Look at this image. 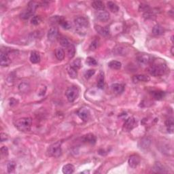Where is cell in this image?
I'll list each match as a JSON object with an SVG mask.
<instances>
[{
  "mask_svg": "<svg viewBox=\"0 0 174 174\" xmlns=\"http://www.w3.org/2000/svg\"><path fill=\"white\" fill-rule=\"evenodd\" d=\"M74 170H75V167L72 164H67L63 166L62 171L65 174H71L74 173Z\"/></svg>",
  "mask_w": 174,
  "mask_h": 174,
  "instance_id": "603a6c76",
  "label": "cell"
},
{
  "mask_svg": "<svg viewBox=\"0 0 174 174\" xmlns=\"http://www.w3.org/2000/svg\"><path fill=\"white\" fill-rule=\"evenodd\" d=\"M30 61L33 64H36L40 63V55L39 54V53H38L37 51H33L31 52L30 55V57H29Z\"/></svg>",
  "mask_w": 174,
  "mask_h": 174,
  "instance_id": "ac0fdd59",
  "label": "cell"
},
{
  "mask_svg": "<svg viewBox=\"0 0 174 174\" xmlns=\"http://www.w3.org/2000/svg\"><path fill=\"white\" fill-rule=\"evenodd\" d=\"M137 125V121L135 118L129 117L125 120V123H124V129L126 130L127 131H131L132 129L136 127Z\"/></svg>",
  "mask_w": 174,
  "mask_h": 174,
  "instance_id": "52a82bcc",
  "label": "cell"
},
{
  "mask_svg": "<svg viewBox=\"0 0 174 174\" xmlns=\"http://www.w3.org/2000/svg\"><path fill=\"white\" fill-rule=\"evenodd\" d=\"M29 85L27 83H22L18 86V89L20 90V91L23 92V93L28 91L29 89Z\"/></svg>",
  "mask_w": 174,
  "mask_h": 174,
  "instance_id": "d590c367",
  "label": "cell"
},
{
  "mask_svg": "<svg viewBox=\"0 0 174 174\" xmlns=\"http://www.w3.org/2000/svg\"><path fill=\"white\" fill-rule=\"evenodd\" d=\"M0 138H1V142H3V141H5L6 140H8V135L5 134V133H1V134H0Z\"/></svg>",
  "mask_w": 174,
  "mask_h": 174,
  "instance_id": "ee69618b",
  "label": "cell"
},
{
  "mask_svg": "<svg viewBox=\"0 0 174 174\" xmlns=\"http://www.w3.org/2000/svg\"><path fill=\"white\" fill-rule=\"evenodd\" d=\"M0 63L2 67H6L10 66L11 63V60L8 55V53L5 51H1L0 55Z\"/></svg>",
  "mask_w": 174,
  "mask_h": 174,
  "instance_id": "ba28073f",
  "label": "cell"
},
{
  "mask_svg": "<svg viewBox=\"0 0 174 174\" xmlns=\"http://www.w3.org/2000/svg\"><path fill=\"white\" fill-rule=\"evenodd\" d=\"M67 50H68V57L70 59H72L73 57L75 56L76 54V49L75 47L73 44H70L69 45V46L67 48Z\"/></svg>",
  "mask_w": 174,
  "mask_h": 174,
  "instance_id": "f546056e",
  "label": "cell"
},
{
  "mask_svg": "<svg viewBox=\"0 0 174 174\" xmlns=\"http://www.w3.org/2000/svg\"><path fill=\"white\" fill-rule=\"evenodd\" d=\"M83 140L84 141H85V142L88 143V144L94 145L95 143H96L97 138L93 134H92V133H89V134L86 135L85 136H84Z\"/></svg>",
  "mask_w": 174,
  "mask_h": 174,
  "instance_id": "2e32d148",
  "label": "cell"
},
{
  "mask_svg": "<svg viewBox=\"0 0 174 174\" xmlns=\"http://www.w3.org/2000/svg\"><path fill=\"white\" fill-rule=\"evenodd\" d=\"M59 23L63 28L65 29H70L71 28L70 24L69 23L67 20H65L63 17H60V18H59Z\"/></svg>",
  "mask_w": 174,
  "mask_h": 174,
  "instance_id": "4dcf8cb0",
  "label": "cell"
},
{
  "mask_svg": "<svg viewBox=\"0 0 174 174\" xmlns=\"http://www.w3.org/2000/svg\"><path fill=\"white\" fill-rule=\"evenodd\" d=\"M173 50V47H172L171 48V54H172V55H173V54H174Z\"/></svg>",
  "mask_w": 174,
  "mask_h": 174,
  "instance_id": "bcb514c9",
  "label": "cell"
},
{
  "mask_svg": "<svg viewBox=\"0 0 174 174\" xmlns=\"http://www.w3.org/2000/svg\"><path fill=\"white\" fill-rule=\"evenodd\" d=\"M8 148L6 146H2L1 148V153L3 156H6L8 155Z\"/></svg>",
  "mask_w": 174,
  "mask_h": 174,
  "instance_id": "7bdbcfd3",
  "label": "cell"
},
{
  "mask_svg": "<svg viewBox=\"0 0 174 174\" xmlns=\"http://www.w3.org/2000/svg\"><path fill=\"white\" fill-rule=\"evenodd\" d=\"M16 100H15L14 98H11L10 100V105L11 106H14V105H16Z\"/></svg>",
  "mask_w": 174,
  "mask_h": 174,
  "instance_id": "f6af8a7d",
  "label": "cell"
},
{
  "mask_svg": "<svg viewBox=\"0 0 174 174\" xmlns=\"http://www.w3.org/2000/svg\"><path fill=\"white\" fill-rule=\"evenodd\" d=\"M105 86V79H104V74L101 72L99 74L98 82H97V87L100 89H104Z\"/></svg>",
  "mask_w": 174,
  "mask_h": 174,
  "instance_id": "f1b7e54d",
  "label": "cell"
},
{
  "mask_svg": "<svg viewBox=\"0 0 174 174\" xmlns=\"http://www.w3.org/2000/svg\"><path fill=\"white\" fill-rule=\"evenodd\" d=\"M95 29L97 33H98L99 34H100L101 35L104 36V37H107V36H108L109 35H110V29H109L108 27H101L100 25H95Z\"/></svg>",
  "mask_w": 174,
  "mask_h": 174,
  "instance_id": "4fadbf2b",
  "label": "cell"
},
{
  "mask_svg": "<svg viewBox=\"0 0 174 174\" xmlns=\"http://www.w3.org/2000/svg\"><path fill=\"white\" fill-rule=\"evenodd\" d=\"M152 170L154 173H167V170H166L165 167L162 165L160 162H156L154 164V166L152 167Z\"/></svg>",
  "mask_w": 174,
  "mask_h": 174,
  "instance_id": "9a60e30c",
  "label": "cell"
},
{
  "mask_svg": "<svg viewBox=\"0 0 174 174\" xmlns=\"http://www.w3.org/2000/svg\"><path fill=\"white\" fill-rule=\"evenodd\" d=\"M112 89L116 94H121L122 92L125 91V87L121 84L115 83L112 85Z\"/></svg>",
  "mask_w": 174,
  "mask_h": 174,
  "instance_id": "e0dca14e",
  "label": "cell"
},
{
  "mask_svg": "<svg viewBox=\"0 0 174 174\" xmlns=\"http://www.w3.org/2000/svg\"><path fill=\"white\" fill-rule=\"evenodd\" d=\"M108 66L110 67L111 69L112 70H120L122 67V63L120 62V61H111L110 62H109L108 63Z\"/></svg>",
  "mask_w": 174,
  "mask_h": 174,
  "instance_id": "484cf974",
  "label": "cell"
},
{
  "mask_svg": "<svg viewBox=\"0 0 174 174\" xmlns=\"http://www.w3.org/2000/svg\"><path fill=\"white\" fill-rule=\"evenodd\" d=\"M95 15H96L97 18L102 22H107L110 19V14L105 10L98 11Z\"/></svg>",
  "mask_w": 174,
  "mask_h": 174,
  "instance_id": "8fae6325",
  "label": "cell"
},
{
  "mask_svg": "<svg viewBox=\"0 0 174 174\" xmlns=\"http://www.w3.org/2000/svg\"><path fill=\"white\" fill-rule=\"evenodd\" d=\"M14 125L18 131L23 132L29 131L31 128L32 120L31 118L27 117L19 118L14 122Z\"/></svg>",
  "mask_w": 174,
  "mask_h": 174,
  "instance_id": "7a4b0ae2",
  "label": "cell"
},
{
  "mask_svg": "<svg viewBox=\"0 0 174 174\" xmlns=\"http://www.w3.org/2000/svg\"><path fill=\"white\" fill-rule=\"evenodd\" d=\"M68 74L70 76V77L72 79H76L77 78L78 76V70H76V69H74L72 67H70V68L68 69Z\"/></svg>",
  "mask_w": 174,
  "mask_h": 174,
  "instance_id": "836d02e7",
  "label": "cell"
},
{
  "mask_svg": "<svg viewBox=\"0 0 174 174\" xmlns=\"http://www.w3.org/2000/svg\"><path fill=\"white\" fill-rule=\"evenodd\" d=\"M42 21V19L40 18V16H33L31 19V24L34 25H38L40 23V22Z\"/></svg>",
  "mask_w": 174,
  "mask_h": 174,
  "instance_id": "f35d334b",
  "label": "cell"
},
{
  "mask_svg": "<svg viewBox=\"0 0 174 174\" xmlns=\"http://www.w3.org/2000/svg\"><path fill=\"white\" fill-rule=\"evenodd\" d=\"M150 80V78L149 76L146 75H137L133 76V81L134 83H140V82H143V83H147Z\"/></svg>",
  "mask_w": 174,
  "mask_h": 174,
  "instance_id": "5bb4252c",
  "label": "cell"
},
{
  "mask_svg": "<svg viewBox=\"0 0 174 174\" xmlns=\"http://www.w3.org/2000/svg\"><path fill=\"white\" fill-rule=\"evenodd\" d=\"M151 144V139L149 137H146V138L142 139L139 142V147L141 149L143 150H146L150 147Z\"/></svg>",
  "mask_w": 174,
  "mask_h": 174,
  "instance_id": "ffe728a7",
  "label": "cell"
},
{
  "mask_svg": "<svg viewBox=\"0 0 174 174\" xmlns=\"http://www.w3.org/2000/svg\"><path fill=\"white\" fill-rule=\"evenodd\" d=\"M107 5H108V8L110 9V10L112 12L116 13L119 11V7L116 4V3L113 2V1H108L107 2Z\"/></svg>",
  "mask_w": 174,
  "mask_h": 174,
  "instance_id": "4316f807",
  "label": "cell"
},
{
  "mask_svg": "<svg viewBox=\"0 0 174 174\" xmlns=\"http://www.w3.org/2000/svg\"><path fill=\"white\" fill-rule=\"evenodd\" d=\"M86 63L89 65V66H95L97 65V61L95 60V59L93 58V57H87V61H86Z\"/></svg>",
  "mask_w": 174,
  "mask_h": 174,
  "instance_id": "8d00e7d4",
  "label": "cell"
},
{
  "mask_svg": "<svg viewBox=\"0 0 174 174\" xmlns=\"http://www.w3.org/2000/svg\"><path fill=\"white\" fill-rule=\"evenodd\" d=\"M128 163H129L130 167L133 168V169H135L139 165V163H140V158H139V156L136 155V154L131 155L129 158Z\"/></svg>",
  "mask_w": 174,
  "mask_h": 174,
  "instance_id": "9c48e42d",
  "label": "cell"
},
{
  "mask_svg": "<svg viewBox=\"0 0 174 174\" xmlns=\"http://www.w3.org/2000/svg\"><path fill=\"white\" fill-rule=\"evenodd\" d=\"M165 125L167 127V132L169 133H173V129H174V123H173V120L172 118H170L169 119H167L165 121Z\"/></svg>",
  "mask_w": 174,
  "mask_h": 174,
  "instance_id": "7402d4cb",
  "label": "cell"
},
{
  "mask_svg": "<svg viewBox=\"0 0 174 174\" xmlns=\"http://www.w3.org/2000/svg\"><path fill=\"white\" fill-rule=\"evenodd\" d=\"M80 94V91L78 87L76 86H72L68 87L66 92V96L68 99L69 102L73 103L78 99Z\"/></svg>",
  "mask_w": 174,
  "mask_h": 174,
  "instance_id": "277c9868",
  "label": "cell"
},
{
  "mask_svg": "<svg viewBox=\"0 0 174 174\" xmlns=\"http://www.w3.org/2000/svg\"><path fill=\"white\" fill-rule=\"evenodd\" d=\"M144 16L147 19H154L156 18L155 15H154V14H152V12H150V11H148V12L145 13V14H144Z\"/></svg>",
  "mask_w": 174,
  "mask_h": 174,
  "instance_id": "b9f144b4",
  "label": "cell"
},
{
  "mask_svg": "<svg viewBox=\"0 0 174 174\" xmlns=\"http://www.w3.org/2000/svg\"><path fill=\"white\" fill-rule=\"evenodd\" d=\"M99 46V41L97 40H94L92 42L91 45L89 46V49L91 50H95V49H97V48Z\"/></svg>",
  "mask_w": 174,
  "mask_h": 174,
  "instance_id": "74e56055",
  "label": "cell"
},
{
  "mask_svg": "<svg viewBox=\"0 0 174 174\" xmlns=\"http://www.w3.org/2000/svg\"><path fill=\"white\" fill-rule=\"evenodd\" d=\"M139 11H142V12H145V13L150 11V7H149L148 5L146 4H141L139 5Z\"/></svg>",
  "mask_w": 174,
  "mask_h": 174,
  "instance_id": "60d3db41",
  "label": "cell"
},
{
  "mask_svg": "<svg viewBox=\"0 0 174 174\" xmlns=\"http://www.w3.org/2000/svg\"><path fill=\"white\" fill-rule=\"evenodd\" d=\"M167 70V65L165 61L162 59H156L152 61L148 71L151 75L154 77H157L165 74Z\"/></svg>",
  "mask_w": 174,
  "mask_h": 174,
  "instance_id": "6da1fadb",
  "label": "cell"
},
{
  "mask_svg": "<svg viewBox=\"0 0 174 174\" xmlns=\"http://www.w3.org/2000/svg\"><path fill=\"white\" fill-rule=\"evenodd\" d=\"M77 114L80 119L83 121H87L90 117V111L87 108H81L78 111Z\"/></svg>",
  "mask_w": 174,
  "mask_h": 174,
  "instance_id": "30bf717a",
  "label": "cell"
},
{
  "mask_svg": "<svg viewBox=\"0 0 174 174\" xmlns=\"http://www.w3.org/2000/svg\"><path fill=\"white\" fill-rule=\"evenodd\" d=\"M95 73V70H89L86 71V72L85 74V76L87 79H89V78H91L92 76L94 75Z\"/></svg>",
  "mask_w": 174,
  "mask_h": 174,
  "instance_id": "ab89813d",
  "label": "cell"
},
{
  "mask_svg": "<svg viewBox=\"0 0 174 174\" xmlns=\"http://www.w3.org/2000/svg\"><path fill=\"white\" fill-rule=\"evenodd\" d=\"M58 40H59V43H60V44L63 47L68 48L69 46V45L70 44L68 39L65 37H63V36H60V37H58Z\"/></svg>",
  "mask_w": 174,
  "mask_h": 174,
  "instance_id": "1f68e13d",
  "label": "cell"
},
{
  "mask_svg": "<svg viewBox=\"0 0 174 174\" xmlns=\"http://www.w3.org/2000/svg\"><path fill=\"white\" fill-rule=\"evenodd\" d=\"M48 155L52 157L58 158L62 154V149H61V143L60 141L53 144L48 148Z\"/></svg>",
  "mask_w": 174,
  "mask_h": 174,
  "instance_id": "3957f363",
  "label": "cell"
},
{
  "mask_svg": "<svg viewBox=\"0 0 174 174\" xmlns=\"http://www.w3.org/2000/svg\"><path fill=\"white\" fill-rule=\"evenodd\" d=\"M137 61L140 64L141 66H145L151 65L152 61H154V58L152 55L149 54H146V53H142V54L139 55L137 57Z\"/></svg>",
  "mask_w": 174,
  "mask_h": 174,
  "instance_id": "5b68a950",
  "label": "cell"
},
{
  "mask_svg": "<svg viewBox=\"0 0 174 174\" xmlns=\"http://www.w3.org/2000/svg\"><path fill=\"white\" fill-rule=\"evenodd\" d=\"M82 66V63H81V60L80 59H76L75 61H74L72 62V63L70 65V67L73 68L74 69H76V70H79V69L81 68Z\"/></svg>",
  "mask_w": 174,
  "mask_h": 174,
  "instance_id": "e575fe53",
  "label": "cell"
},
{
  "mask_svg": "<svg viewBox=\"0 0 174 174\" xmlns=\"http://www.w3.org/2000/svg\"><path fill=\"white\" fill-rule=\"evenodd\" d=\"M92 7L98 11L104 10L105 9L104 3L101 1H94L92 3Z\"/></svg>",
  "mask_w": 174,
  "mask_h": 174,
  "instance_id": "44dd1931",
  "label": "cell"
},
{
  "mask_svg": "<svg viewBox=\"0 0 174 174\" xmlns=\"http://www.w3.org/2000/svg\"><path fill=\"white\" fill-rule=\"evenodd\" d=\"M34 13H35L34 11L32 10H31L30 8H27L26 10H23L21 12V14H20V17H21V18L23 19L27 20V19H29L33 16Z\"/></svg>",
  "mask_w": 174,
  "mask_h": 174,
  "instance_id": "d6986e66",
  "label": "cell"
},
{
  "mask_svg": "<svg viewBox=\"0 0 174 174\" xmlns=\"http://www.w3.org/2000/svg\"><path fill=\"white\" fill-rule=\"evenodd\" d=\"M152 32L154 35H161L164 33V29L159 25H156L153 27Z\"/></svg>",
  "mask_w": 174,
  "mask_h": 174,
  "instance_id": "d4e9b609",
  "label": "cell"
},
{
  "mask_svg": "<svg viewBox=\"0 0 174 174\" xmlns=\"http://www.w3.org/2000/svg\"><path fill=\"white\" fill-rule=\"evenodd\" d=\"M55 56L59 61L63 60L65 58V52L62 48H57L55 50Z\"/></svg>",
  "mask_w": 174,
  "mask_h": 174,
  "instance_id": "83f0119b",
  "label": "cell"
},
{
  "mask_svg": "<svg viewBox=\"0 0 174 174\" xmlns=\"http://www.w3.org/2000/svg\"><path fill=\"white\" fill-rule=\"evenodd\" d=\"M152 95L153 98L156 100H161L165 97V93L160 91H155L152 92Z\"/></svg>",
  "mask_w": 174,
  "mask_h": 174,
  "instance_id": "cb8c5ba5",
  "label": "cell"
},
{
  "mask_svg": "<svg viewBox=\"0 0 174 174\" xmlns=\"http://www.w3.org/2000/svg\"><path fill=\"white\" fill-rule=\"evenodd\" d=\"M74 23L77 27L78 29L82 31L87 28L89 25L88 19L84 16H78L77 18H76L74 19Z\"/></svg>",
  "mask_w": 174,
  "mask_h": 174,
  "instance_id": "8992f818",
  "label": "cell"
},
{
  "mask_svg": "<svg viewBox=\"0 0 174 174\" xmlns=\"http://www.w3.org/2000/svg\"><path fill=\"white\" fill-rule=\"evenodd\" d=\"M16 163L14 161H10L7 164V170L8 173H13L16 169Z\"/></svg>",
  "mask_w": 174,
  "mask_h": 174,
  "instance_id": "d6a6232c",
  "label": "cell"
},
{
  "mask_svg": "<svg viewBox=\"0 0 174 174\" xmlns=\"http://www.w3.org/2000/svg\"><path fill=\"white\" fill-rule=\"evenodd\" d=\"M59 37V30L57 27H53L50 29L48 32V38L50 41H54Z\"/></svg>",
  "mask_w": 174,
  "mask_h": 174,
  "instance_id": "7c38bea8",
  "label": "cell"
}]
</instances>
